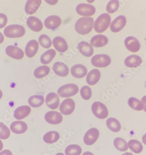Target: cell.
I'll return each instance as SVG.
<instances>
[{
    "label": "cell",
    "instance_id": "6da1fadb",
    "mask_svg": "<svg viewBox=\"0 0 146 155\" xmlns=\"http://www.w3.org/2000/svg\"><path fill=\"white\" fill-rule=\"evenodd\" d=\"M93 23L94 20L92 17H81L76 22L75 29L76 33L85 35L92 32Z\"/></svg>",
    "mask_w": 146,
    "mask_h": 155
},
{
    "label": "cell",
    "instance_id": "7a4b0ae2",
    "mask_svg": "<svg viewBox=\"0 0 146 155\" xmlns=\"http://www.w3.org/2000/svg\"><path fill=\"white\" fill-rule=\"evenodd\" d=\"M111 17L108 14L103 13L96 18L94 24V29L97 33L105 32L110 26Z\"/></svg>",
    "mask_w": 146,
    "mask_h": 155
},
{
    "label": "cell",
    "instance_id": "3957f363",
    "mask_svg": "<svg viewBox=\"0 0 146 155\" xmlns=\"http://www.w3.org/2000/svg\"><path fill=\"white\" fill-rule=\"evenodd\" d=\"M3 33L9 38H19L23 37L26 33L25 28L22 25L12 24L4 28Z\"/></svg>",
    "mask_w": 146,
    "mask_h": 155
},
{
    "label": "cell",
    "instance_id": "277c9868",
    "mask_svg": "<svg viewBox=\"0 0 146 155\" xmlns=\"http://www.w3.org/2000/svg\"><path fill=\"white\" fill-rule=\"evenodd\" d=\"M79 91V87L76 84H68L60 87L57 91V94L60 97L66 98L76 95Z\"/></svg>",
    "mask_w": 146,
    "mask_h": 155
},
{
    "label": "cell",
    "instance_id": "5b68a950",
    "mask_svg": "<svg viewBox=\"0 0 146 155\" xmlns=\"http://www.w3.org/2000/svg\"><path fill=\"white\" fill-rule=\"evenodd\" d=\"M92 111L95 116L99 119H105L109 115L107 108L101 102L96 101L94 102L92 105Z\"/></svg>",
    "mask_w": 146,
    "mask_h": 155
},
{
    "label": "cell",
    "instance_id": "8992f818",
    "mask_svg": "<svg viewBox=\"0 0 146 155\" xmlns=\"http://www.w3.org/2000/svg\"><path fill=\"white\" fill-rule=\"evenodd\" d=\"M90 61L92 65L96 68H104L111 64V60L108 55L100 54L93 56Z\"/></svg>",
    "mask_w": 146,
    "mask_h": 155
},
{
    "label": "cell",
    "instance_id": "52a82bcc",
    "mask_svg": "<svg viewBox=\"0 0 146 155\" xmlns=\"http://www.w3.org/2000/svg\"><path fill=\"white\" fill-rule=\"evenodd\" d=\"M76 11L78 15L84 17L94 15L96 9L94 6L87 3H80L76 6Z\"/></svg>",
    "mask_w": 146,
    "mask_h": 155
},
{
    "label": "cell",
    "instance_id": "ba28073f",
    "mask_svg": "<svg viewBox=\"0 0 146 155\" xmlns=\"http://www.w3.org/2000/svg\"><path fill=\"white\" fill-rule=\"evenodd\" d=\"M75 108V103L72 98H67L63 101L60 107L61 113L64 115L72 114Z\"/></svg>",
    "mask_w": 146,
    "mask_h": 155
},
{
    "label": "cell",
    "instance_id": "9c48e42d",
    "mask_svg": "<svg viewBox=\"0 0 146 155\" xmlns=\"http://www.w3.org/2000/svg\"><path fill=\"white\" fill-rule=\"evenodd\" d=\"M99 137V131L96 128L89 130L83 137V142L87 145H92L95 143Z\"/></svg>",
    "mask_w": 146,
    "mask_h": 155
},
{
    "label": "cell",
    "instance_id": "30bf717a",
    "mask_svg": "<svg viewBox=\"0 0 146 155\" xmlns=\"http://www.w3.org/2000/svg\"><path fill=\"white\" fill-rule=\"evenodd\" d=\"M126 18L123 15H119L113 21L110 26V29L113 33L120 32L126 25Z\"/></svg>",
    "mask_w": 146,
    "mask_h": 155
},
{
    "label": "cell",
    "instance_id": "8fae6325",
    "mask_svg": "<svg viewBox=\"0 0 146 155\" xmlns=\"http://www.w3.org/2000/svg\"><path fill=\"white\" fill-rule=\"evenodd\" d=\"M62 20L57 15H51L45 19L44 26L47 29L55 30L57 29L61 24Z\"/></svg>",
    "mask_w": 146,
    "mask_h": 155
},
{
    "label": "cell",
    "instance_id": "7c38bea8",
    "mask_svg": "<svg viewBox=\"0 0 146 155\" xmlns=\"http://www.w3.org/2000/svg\"><path fill=\"white\" fill-rule=\"evenodd\" d=\"M45 120L51 124H58L62 122V115L56 111H48L45 115Z\"/></svg>",
    "mask_w": 146,
    "mask_h": 155
},
{
    "label": "cell",
    "instance_id": "4fadbf2b",
    "mask_svg": "<svg viewBox=\"0 0 146 155\" xmlns=\"http://www.w3.org/2000/svg\"><path fill=\"white\" fill-rule=\"evenodd\" d=\"M6 54L11 58L15 60H20L23 59L24 56V53L23 50L16 46H8L6 48Z\"/></svg>",
    "mask_w": 146,
    "mask_h": 155
},
{
    "label": "cell",
    "instance_id": "5bb4252c",
    "mask_svg": "<svg viewBox=\"0 0 146 155\" xmlns=\"http://www.w3.org/2000/svg\"><path fill=\"white\" fill-rule=\"evenodd\" d=\"M124 45L128 51L132 53H136L140 50V43L136 38L128 36L124 40Z\"/></svg>",
    "mask_w": 146,
    "mask_h": 155
},
{
    "label": "cell",
    "instance_id": "9a60e30c",
    "mask_svg": "<svg viewBox=\"0 0 146 155\" xmlns=\"http://www.w3.org/2000/svg\"><path fill=\"white\" fill-rule=\"evenodd\" d=\"M27 25L32 31L34 32H40L43 29V23L35 16L28 17L27 20Z\"/></svg>",
    "mask_w": 146,
    "mask_h": 155
},
{
    "label": "cell",
    "instance_id": "2e32d148",
    "mask_svg": "<svg viewBox=\"0 0 146 155\" xmlns=\"http://www.w3.org/2000/svg\"><path fill=\"white\" fill-rule=\"evenodd\" d=\"M53 71L56 75L61 77H65L69 74V68L68 66L62 62H56L53 66Z\"/></svg>",
    "mask_w": 146,
    "mask_h": 155
},
{
    "label": "cell",
    "instance_id": "e0dca14e",
    "mask_svg": "<svg viewBox=\"0 0 146 155\" xmlns=\"http://www.w3.org/2000/svg\"><path fill=\"white\" fill-rule=\"evenodd\" d=\"M46 104L51 109H57L59 107L60 104L59 95L54 92L48 94L46 97Z\"/></svg>",
    "mask_w": 146,
    "mask_h": 155
},
{
    "label": "cell",
    "instance_id": "ac0fdd59",
    "mask_svg": "<svg viewBox=\"0 0 146 155\" xmlns=\"http://www.w3.org/2000/svg\"><path fill=\"white\" fill-rule=\"evenodd\" d=\"M39 44L36 40H32L29 41L25 47V52L28 58L34 57L39 50Z\"/></svg>",
    "mask_w": 146,
    "mask_h": 155
},
{
    "label": "cell",
    "instance_id": "d6986e66",
    "mask_svg": "<svg viewBox=\"0 0 146 155\" xmlns=\"http://www.w3.org/2000/svg\"><path fill=\"white\" fill-rule=\"evenodd\" d=\"M108 42V38L105 35H97L90 39V44L95 48H100L106 46Z\"/></svg>",
    "mask_w": 146,
    "mask_h": 155
},
{
    "label": "cell",
    "instance_id": "ffe728a7",
    "mask_svg": "<svg viewBox=\"0 0 146 155\" xmlns=\"http://www.w3.org/2000/svg\"><path fill=\"white\" fill-rule=\"evenodd\" d=\"M53 44L56 50L60 53H65L68 49L67 41L60 36H56L53 39Z\"/></svg>",
    "mask_w": 146,
    "mask_h": 155
},
{
    "label": "cell",
    "instance_id": "44dd1931",
    "mask_svg": "<svg viewBox=\"0 0 146 155\" xmlns=\"http://www.w3.org/2000/svg\"><path fill=\"white\" fill-rule=\"evenodd\" d=\"M79 52L85 57L89 58L94 54V49L92 45L85 41L80 42L78 45Z\"/></svg>",
    "mask_w": 146,
    "mask_h": 155
},
{
    "label": "cell",
    "instance_id": "7402d4cb",
    "mask_svg": "<svg viewBox=\"0 0 146 155\" xmlns=\"http://www.w3.org/2000/svg\"><path fill=\"white\" fill-rule=\"evenodd\" d=\"M42 0H28L25 6V11L28 15H32L37 12L41 4Z\"/></svg>",
    "mask_w": 146,
    "mask_h": 155
},
{
    "label": "cell",
    "instance_id": "603a6c76",
    "mask_svg": "<svg viewBox=\"0 0 146 155\" xmlns=\"http://www.w3.org/2000/svg\"><path fill=\"white\" fill-rule=\"evenodd\" d=\"M87 69L81 64L74 65L71 69V74L73 77L76 79H82L87 74Z\"/></svg>",
    "mask_w": 146,
    "mask_h": 155
},
{
    "label": "cell",
    "instance_id": "cb8c5ba5",
    "mask_svg": "<svg viewBox=\"0 0 146 155\" xmlns=\"http://www.w3.org/2000/svg\"><path fill=\"white\" fill-rule=\"evenodd\" d=\"M100 78V71L97 69H93L87 75L86 81L88 85L94 86L99 81Z\"/></svg>",
    "mask_w": 146,
    "mask_h": 155
},
{
    "label": "cell",
    "instance_id": "d4e9b609",
    "mask_svg": "<svg viewBox=\"0 0 146 155\" xmlns=\"http://www.w3.org/2000/svg\"><path fill=\"white\" fill-rule=\"evenodd\" d=\"M31 112V108L28 105L18 107L14 111V116L17 120H21L27 117Z\"/></svg>",
    "mask_w": 146,
    "mask_h": 155
},
{
    "label": "cell",
    "instance_id": "484cf974",
    "mask_svg": "<svg viewBox=\"0 0 146 155\" xmlns=\"http://www.w3.org/2000/svg\"><path fill=\"white\" fill-rule=\"evenodd\" d=\"M141 57L137 55L133 54L128 56L124 60V65L129 68H136L142 63Z\"/></svg>",
    "mask_w": 146,
    "mask_h": 155
},
{
    "label": "cell",
    "instance_id": "4316f807",
    "mask_svg": "<svg viewBox=\"0 0 146 155\" xmlns=\"http://www.w3.org/2000/svg\"><path fill=\"white\" fill-rule=\"evenodd\" d=\"M28 125L22 121H15L11 123L10 130L12 132L17 134H21L25 133L28 130Z\"/></svg>",
    "mask_w": 146,
    "mask_h": 155
},
{
    "label": "cell",
    "instance_id": "83f0119b",
    "mask_svg": "<svg viewBox=\"0 0 146 155\" xmlns=\"http://www.w3.org/2000/svg\"><path fill=\"white\" fill-rule=\"evenodd\" d=\"M56 55V52L54 49H51L46 51L41 56L40 60L42 64L48 65L50 64Z\"/></svg>",
    "mask_w": 146,
    "mask_h": 155
},
{
    "label": "cell",
    "instance_id": "f1b7e54d",
    "mask_svg": "<svg viewBox=\"0 0 146 155\" xmlns=\"http://www.w3.org/2000/svg\"><path fill=\"white\" fill-rule=\"evenodd\" d=\"M45 102L44 96L41 95H35L32 96L28 100V103L33 108L40 107L43 105Z\"/></svg>",
    "mask_w": 146,
    "mask_h": 155
},
{
    "label": "cell",
    "instance_id": "f546056e",
    "mask_svg": "<svg viewBox=\"0 0 146 155\" xmlns=\"http://www.w3.org/2000/svg\"><path fill=\"white\" fill-rule=\"evenodd\" d=\"M107 127L111 131L118 132L121 129V124L119 121L114 117H109L106 121Z\"/></svg>",
    "mask_w": 146,
    "mask_h": 155
},
{
    "label": "cell",
    "instance_id": "4dcf8cb0",
    "mask_svg": "<svg viewBox=\"0 0 146 155\" xmlns=\"http://www.w3.org/2000/svg\"><path fill=\"white\" fill-rule=\"evenodd\" d=\"M60 138L59 132L56 131H50L47 132L43 136V140L47 143H53L56 142Z\"/></svg>",
    "mask_w": 146,
    "mask_h": 155
},
{
    "label": "cell",
    "instance_id": "1f68e13d",
    "mask_svg": "<svg viewBox=\"0 0 146 155\" xmlns=\"http://www.w3.org/2000/svg\"><path fill=\"white\" fill-rule=\"evenodd\" d=\"M50 72V68L47 66H41L35 69L34 75L37 79H40L47 76Z\"/></svg>",
    "mask_w": 146,
    "mask_h": 155
},
{
    "label": "cell",
    "instance_id": "d6a6232c",
    "mask_svg": "<svg viewBox=\"0 0 146 155\" xmlns=\"http://www.w3.org/2000/svg\"><path fill=\"white\" fill-rule=\"evenodd\" d=\"M128 145L130 150L136 154L140 153L143 150L142 143L136 139H131L129 140Z\"/></svg>",
    "mask_w": 146,
    "mask_h": 155
},
{
    "label": "cell",
    "instance_id": "836d02e7",
    "mask_svg": "<svg viewBox=\"0 0 146 155\" xmlns=\"http://www.w3.org/2000/svg\"><path fill=\"white\" fill-rule=\"evenodd\" d=\"M114 145L117 150L120 151H127L128 149L127 143L121 137H116L114 140Z\"/></svg>",
    "mask_w": 146,
    "mask_h": 155
},
{
    "label": "cell",
    "instance_id": "e575fe53",
    "mask_svg": "<svg viewBox=\"0 0 146 155\" xmlns=\"http://www.w3.org/2000/svg\"><path fill=\"white\" fill-rule=\"evenodd\" d=\"M128 104L129 107L134 110L140 111L143 109V105L142 103L135 97H129L128 101Z\"/></svg>",
    "mask_w": 146,
    "mask_h": 155
},
{
    "label": "cell",
    "instance_id": "d590c367",
    "mask_svg": "<svg viewBox=\"0 0 146 155\" xmlns=\"http://www.w3.org/2000/svg\"><path fill=\"white\" fill-rule=\"evenodd\" d=\"M82 150L81 147L77 144H71L68 145L65 149L66 155H80Z\"/></svg>",
    "mask_w": 146,
    "mask_h": 155
},
{
    "label": "cell",
    "instance_id": "8d00e7d4",
    "mask_svg": "<svg viewBox=\"0 0 146 155\" xmlns=\"http://www.w3.org/2000/svg\"><path fill=\"white\" fill-rule=\"evenodd\" d=\"M119 6V2L118 0H110L107 5L106 10L109 14H114L118 10Z\"/></svg>",
    "mask_w": 146,
    "mask_h": 155
},
{
    "label": "cell",
    "instance_id": "74e56055",
    "mask_svg": "<svg viewBox=\"0 0 146 155\" xmlns=\"http://www.w3.org/2000/svg\"><path fill=\"white\" fill-rule=\"evenodd\" d=\"M39 42L41 47L48 49L52 47V42L50 37L46 35H42L39 38Z\"/></svg>",
    "mask_w": 146,
    "mask_h": 155
},
{
    "label": "cell",
    "instance_id": "f35d334b",
    "mask_svg": "<svg viewBox=\"0 0 146 155\" xmlns=\"http://www.w3.org/2000/svg\"><path fill=\"white\" fill-rule=\"evenodd\" d=\"M81 96L83 100L88 101L92 96V90L90 87L88 86H83L80 91Z\"/></svg>",
    "mask_w": 146,
    "mask_h": 155
},
{
    "label": "cell",
    "instance_id": "ab89813d",
    "mask_svg": "<svg viewBox=\"0 0 146 155\" xmlns=\"http://www.w3.org/2000/svg\"><path fill=\"white\" fill-rule=\"evenodd\" d=\"M10 135V130L5 124L0 122V138L5 140L8 138Z\"/></svg>",
    "mask_w": 146,
    "mask_h": 155
},
{
    "label": "cell",
    "instance_id": "60d3db41",
    "mask_svg": "<svg viewBox=\"0 0 146 155\" xmlns=\"http://www.w3.org/2000/svg\"><path fill=\"white\" fill-rule=\"evenodd\" d=\"M8 17L5 14L0 13V29H2L7 25Z\"/></svg>",
    "mask_w": 146,
    "mask_h": 155
},
{
    "label": "cell",
    "instance_id": "b9f144b4",
    "mask_svg": "<svg viewBox=\"0 0 146 155\" xmlns=\"http://www.w3.org/2000/svg\"><path fill=\"white\" fill-rule=\"evenodd\" d=\"M48 4L52 6L56 5L58 3L59 0H44Z\"/></svg>",
    "mask_w": 146,
    "mask_h": 155
},
{
    "label": "cell",
    "instance_id": "7bdbcfd3",
    "mask_svg": "<svg viewBox=\"0 0 146 155\" xmlns=\"http://www.w3.org/2000/svg\"><path fill=\"white\" fill-rule=\"evenodd\" d=\"M0 155H13V154L10 150H5L0 152Z\"/></svg>",
    "mask_w": 146,
    "mask_h": 155
},
{
    "label": "cell",
    "instance_id": "ee69618b",
    "mask_svg": "<svg viewBox=\"0 0 146 155\" xmlns=\"http://www.w3.org/2000/svg\"><path fill=\"white\" fill-rule=\"evenodd\" d=\"M141 103L143 105V110L146 112V96H144L141 98Z\"/></svg>",
    "mask_w": 146,
    "mask_h": 155
},
{
    "label": "cell",
    "instance_id": "f6af8a7d",
    "mask_svg": "<svg viewBox=\"0 0 146 155\" xmlns=\"http://www.w3.org/2000/svg\"><path fill=\"white\" fill-rule=\"evenodd\" d=\"M4 41V37L3 34L0 32V44L3 43Z\"/></svg>",
    "mask_w": 146,
    "mask_h": 155
},
{
    "label": "cell",
    "instance_id": "bcb514c9",
    "mask_svg": "<svg viewBox=\"0 0 146 155\" xmlns=\"http://www.w3.org/2000/svg\"><path fill=\"white\" fill-rule=\"evenodd\" d=\"M142 141L143 143L146 145V133L142 137Z\"/></svg>",
    "mask_w": 146,
    "mask_h": 155
},
{
    "label": "cell",
    "instance_id": "7dc6e473",
    "mask_svg": "<svg viewBox=\"0 0 146 155\" xmlns=\"http://www.w3.org/2000/svg\"><path fill=\"white\" fill-rule=\"evenodd\" d=\"M82 155H94L92 152H89V151H86L84 152Z\"/></svg>",
    "mask_w": 146,
    "mask_h": 155
},
{
    "label": "cell",
    "instance_id": "c3c4849f",
    "mask_svg": "<svg viewBox=\"0 0 146 155\" xmlns=\"http://www.w3.org/2000/svg\"><path fill=\"white\" fill-rule=\"evenodd\" d=\"M3 143H2V141L0 139V151H1V150H2V149H3Z\"/></svg>",
    "mask_w": 146,
    "mask_h": 155
},
{
    "label": "cell",
    "instance_id": "681fc988",
    "mask_svg": "<svg viewBox=\"0 0 146 155\" xmlns=\"http://www.w3.org/2000/svg\"><path fill=\"white\" fill-rule=\"evenodd\" d=\"M122 155H133V154L131 153H130V152H125V153H123V154H122Z\"/></svg>",
    "mask_w": 146,
    "mask_h": 155
},
{
    "label": "cell",
    "instance_id": "f907efd6",
    "mask_svg": "<svg viewBox=\"0 0 146 155\" xmlns=\"http://www.w3.org/2000/svg\"><path fill=\"white\" fill-rule=\"evenodd\" d=\"M95 1V0H86V1L87 2H88L89 3H93Z\"/></svg>",
    "mask_w": 146,
    "mask_h": 155
},
{
    "label": "cell",
    "instance_id": "816d5d0a",
    "mask_svg": "<svg viewBox=\"0 0 146 155\" xmlns=\"http://www.w3.org/2000/svg\"><path fill=\"white\" fill-rule=\"evenodd\" d=\"M2 96H3V94H2V91L0 90V100L2 98Z\"/></svg>",
    "mask_w": 146,
    "mask_h": 155
},
{
    "label": "cell",
    "instance_id": "f5cc1de1",
    "mask_svg": "<svg viewBox=\"0 0 146 155\" xmlns=\"http://www.w3.org/2000/svg\"><path fill=\"white\" fill-rule=\"evenodd\" d=\"M55 155H65L63 153H59L58 154H56Z\"/></svg>",
    "mask_w": 146,
    "mask_h": 155
}]
</instances>
